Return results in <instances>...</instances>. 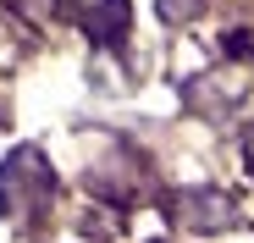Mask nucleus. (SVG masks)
Masks as SVG:
<instances>
[{"mask_svg":"<svg viewBox=\"0 0 254 243\" xmlns=\"http://www.w3.org/2000/svg\"><path fill=\"white\" fill-rule=\"evenodd\" d=\"M77 22L89 28L94 45H122L127 22H133V6L127 0H77Z\"/></svg>","mask_w":254,"mask_h":243,"instance_id":"obj_3","label":"nucleus"},{"mask_svg":"<svg viewBox=\"0 0 254 243\" xmlns=\"http://www.w3.org/2000/svg\"><path fill=\"white\" fill-rule=\"evenodd\" d=\"M50 199V166L39 149H17L6 166H0V210L11 221H28L33 210H45Z\"/></svg>","mask_w":254,"mask_h":243,"instance_id":"obj_1","label":"nucleus"},{"mask_svg":"<svg viewBox=\"0 0 254 243\" xmlns=\"http://www.w3.org/2000/svg\"><path fill=\"white\" fill-rule=\"evenodd\" d=\"M172 216H177L188 232H221V227H232V221H238L232 199H227V193H216V188H193V193H177Z\"/></svg>","mask_w":254,"mask_h":243,"instance_id":"obj_2","label":"nucleus"},{"mask_svg":"<svg viewBox=\"0 0 254 243\" xmlns=\"http://www.w3.org/2000/svg\"><path fill=\"white\" fill-rule=\"evenodd\" d=\"M199 11V0H160V17L166 22H183V17H193Z\"/></svg>","mask_w":254,"mask_h":243,"instance_id":"obj_5","label":"nucleus"},{"mask_svg":"<svg viewBox=\"0 0 254 243\" xmlns=\"http://www.w3.org/2000/svg\"><path fill=\"white\" fill-rule=\"evenodd\" d=\"M243 155H249V172H254V127H249V138H243Z\"/></svg>","mask_w":254,"mask_h":243,"instance_id":"obj_6","label":"nucleus"},{"mask_svg":"<svg viewBox=\"0 0 254 243\" xmlns=\"http://www.w3.org/2000/svg\"><path fill=\"white\" fill-rule=\"evenodd\" d=\"M11 6H17L28 22H50V17H56V0H11Z\"/></svg>","mask_w":254,"mask_h":243,"instance_id":"obj_4","label":"nucleus"}]
</instances>
